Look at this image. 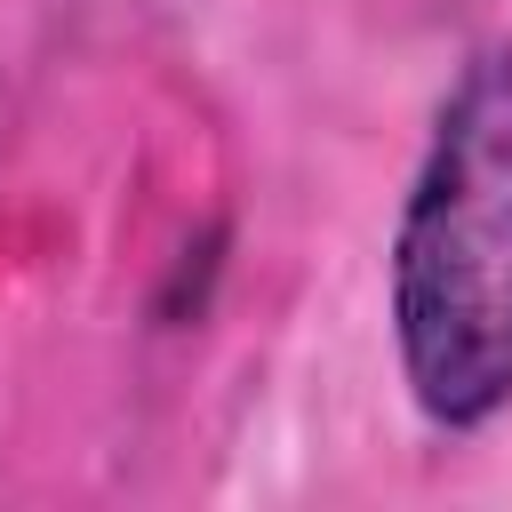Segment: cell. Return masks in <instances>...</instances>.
I'll return each instance as SVG.
<instances>
[{
  "label": "cell",
  "instance_id": "6da1fadb",
  "mask_svg": "<svg viewBox=\"0 0 512 512\" xmlns=\"http://www.w3.org/2000/svg\"><path fill=\"white\" fill-rule=\"evenodd\" d=\"M392 344L424 424L480 432L512 408V40L456 72L408 176Z\"/></svg>",
  "mask_w": 512,
  "mask_h": 512
}]
</instances>
